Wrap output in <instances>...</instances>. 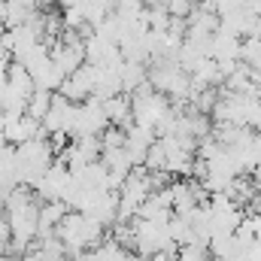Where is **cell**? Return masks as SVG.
Listing matches in <instances>:
<instances>
[{"label": "cell", "mask_w": 261, "mask_h": 261, "mask_svg": "<svg viewBox=\"0 0 261 261\" xmlns=\"http://www.w3.org/2000/svg\"><path fill=\"white\" fill-rule=\"evenodd\" d=\"M52 94H55V91H49V88H34L31 97H28L24 113H28L31 119H37V122H43V116H46V110H49V103H52Z\"/></svg>", "instance_id": "1"}, {"label": "cell", "mask_w": 261, "mask_h": 261, "mask_svg": "<svg viewBox=\"0 0 261 261\" xmlns=\"http://www.w3.org/2000/svg\"><path fill=\"white\" fill-rule=\"evenodd\" d=\"M3 31H6V21H0V34H3Z\"/></svg>", "instance_id": "4"}, {"label": "cell", "mask_w": 261, "mask_h": 261, "mask_svg": "<svg viewBox=\"0 0 261 261\" xmlns=\"http://www.w3.org/2000/svg\"><path fill=\"white\" fill-rule=\"evenodd\" d=\"M173 261H210V249L203 243H182Z\"/></svg>", "instance_id": "2"}, {"label": "cell", "mask_w": 261, "mask_h": 261, "mask_svg": "<svg viewBox=\"0 0 261 261\" xmlns=\"http://www.w3.org/2000/svg\"><path fill=\"white\" fill-rule=\"evenodd\" d=\"M252 130H261V113H258V119H255V125H252Z\"/></svg>", "instance_id": "3"}]
</instances>
